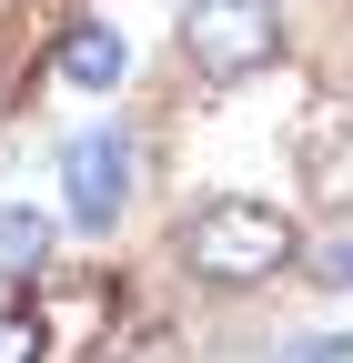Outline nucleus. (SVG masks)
Here are the masks:
<instances>
[{
  "instance_id": "3",
  "label": "nucleus",
  "mask_w": 353,
  "mask_h": 363,
  "mask_svg": "<svg viewBox=\"0 0 353 363\" xmlns=\"http://www.w3.org/2000/svg\"><path fill=\"white\" fill-rule=\"evenodd\" d=\"M61 212H71V233H111V222L131 212V131H81V142L61 152Z\"/></svg>"
},
{
  "instance_id": "4",
  "label": "nucleus",
  "mask_w": 353,
  "mask_h": 363,
  "mask_svg": "<svg viewBox=\"0 0 353 363\" xmlns=\"http://www.w3.org/2000/svg\"><path fill=\"white\" fill-rule=\"evenodd\" d=\"M293 162H303V192L343 212V202H353V101L323 91V101L303 111V131H293Z\"/></svg>"
},
{
  "instance_id": "6",
  "label": "nucleus",
  "mask_w": 353,
  "mask_h": 363,
  "mask_svg": "<svg viewBox=\"0 0 353 363\" xmlns=\"http://www.w3.org/2000/svg\"><path fill=\"white\" fill-rule=\"evenodd\" d=\"M40 262H51V212H30V202H0V283H30Z\"/></svg>"
},
{
  "instance_id": "9",
  "label": "nucleus",
  "mask_w": 353,
  "mask_h": 363,
  "mask_svg": "<svg viewBox=\"0 0 353 363\" xmlns=\"http://www.w3.org/2000/svg\"><path fill=\"white\" fill-rule=\"evenodd\" d=\"M283 363H353V333H313V343H293Z\"/></svg>"
},
{
  "instance_id": "7",
  "label": "nucleus",
  "mask_w": 353,
  "mask_h": 363,
  "mask_svg": "<svg viewBox=\"0 0 353 363\" xmlns=\"http://www.w3.org/2000/svg\"><path fill=\"white\" fill-rule=\"evenodd\" d=\"M51 333H40V313H0V363H40Z\"/></svg>"
},
{
  "instance_id": "2",
  "label": "nucleus",
  "mask_w": 353,
  "mask_h": 363,
  "mask_svg": "<svg viewBox=\"0 0 353 363\" xmlns=\"http://www.w3.org/2000/svg\"><path fill=\"white\" fill-rule=\"evenodd\" d=\"M182 61L212 91L273 71L283 61V11H273V0H192V11H182Z\"/></svg>"
},
{
  "instance_id": "5",
  "label": "nucleus",
  "mask_w": 353,
  "mask_h": 363,
  "mask_svg": "<svg viewBox=\"0 0 353 363\" xmlns=\"http://www.w3.org/2000/svg\"><path fill=\"white\" fill-rule=\"evenodd\" d=\"M131 71V40L111 30V21H71V40H61V81L71 91H111Z\"/></svg>"
},
{
  "instance_id": "1",
  "label": "nucleus",
  "mask_w": 353,
  "mask_h": 363,
  "mask_svg": "<svg viewBox=\"0 0 353 363\" xmlns=\"http://www.w3.org/2000/svg\"><path fill=\"white\" fill-rule=\"evenodd\" d=\"M293 262H303L293 212L252 202V192H223V202H202V212L182 222V272H192V283L252 293V283H273V272H293Z\"/></svg>"
},
{
  "instance_id": "8",
  "label": "nucleus",
  "mask_w": 353,
  "mask_h": 363,
  "mask_svg": "<svg viewBox=\"0 0 353 363\" xmlns=\"http://www.w3.org/2000/svg\"><path fill=\"white\" fill-rule=\"evenodd\" d=\"M303 283H323V293H353V233L313 242V272H303Z\"/></svg>"
}]
</instances>
